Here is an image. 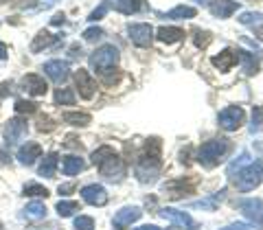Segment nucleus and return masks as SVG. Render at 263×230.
Here are the masks:
<instances>
[{
    "label": "nucleus",
    "mask_w": 263,
    "mask_h": 230,
    "mask_svg": "<svg viewBox=\"0 0 263 230\" xmlns=\"http://www.w3.org/2000/svg\"><path fill=\"white\" fill-rule=\"evenodd\" d=\"M117 151H114V147L110 145H103V147H99V149L92 151V156H90V160H92V164H101L103 160H108L110 156H114Z\"/></svg>",
    "instance_id": "nucleus-34"
},
{
    "label": "nucleus",
    "mask_w": 263,
    "mask_h": 230,
    "mask_svg": "<svg viewBox=\"0 0 263 230\" xmlns=\"http://www.w3.org/2000/svg\"><path fill=\"white\" fill-rule=\"evenodd\" d=\"M119 48L117 46H112V44H103V46H99L97 51L90 55V66L97 70V72H101V75H105L108 70H112L114 66L119 64Z\"/></svg>",
    "instance_id": "nucleus-4"
},
{
    "label": "nucleus",
    "mask_w": 263,
    "mask_h": 230,
    "mask_svg": "<svg viewBox=\"0 0 263 230\" xmlns=\"http://www.w3.org/2000/svg\"><path fill=\"white\" fill-rule=\"evenodd\" d=\"M9 94H11V84H9V81L0 84V97H9Z\"/></svg>",
    "instance_id": "nucleus-44"
},
{
    "label": "nucleus",
    "mask_w": 263,
    "mask_h": 230,
    "mask_svg": "<svg viewBox=\"0 0 263 230\" xmlns=\"http://www.w3.org/2000/svg\"><path fill=\"white\" fill-rule=\"evenodd\" d=\"M193 3H197V5H209V0H193Z\"/></svg>",
    "instance_id": "nucleus-52"
},
{
    "label": "nucleus",
    "mask_w": 263,
    "mask_h": 230,
    "mask_svg": "<svg viewBox=\"0 0 263 230\" xmlns=\"http://www.w3.org/2000/svg\"><path fill=\"white\" fill-rule=\"evenodd\" d=\"M127 35L136 46H143V48L154 42V29L149 27V24H143V22L127 24Z\"/></svg>",
    "instance_id": "nucleus-10"
},
{
    "label": "nucleus",
    "mask_w": 263,
    "mask_h": 230,
    "mask_svg": "<svg viewBox=\"0 0 263 230\" xmlns=\"http://www.w3.org/2000/svg\"><path fill=\"white\" fill-rule=\"evenodd\" d=\"M228 151H230V141H226V138H213V141H206L200 145V149H197V162L204 169H213L226 158Z\"/></svg>",
    "instance_id": "nucleus-2"
},
{
    "label": "nucleus",
    "mask_w": 263,
    "mask_h": 230,
    "mask_svg": "<svg viewBox=\"0 0 263 230\" xmlns=\"http://www.w3.org/2000/svg\"><path fill=\"white\" fill-rule=\"evenodd\" d=\"M68 125H75V127H86L92 123V117H90L88 112H64L62 117Z\"/></svg>",
    "instance_id": "nucleus-25"
},
{
    "label": "nucleus",
    "mask_w": 263,
    "mask_h": 230,
    "mask_svg": "<svg viewBox=\"0 0 263 230\" xmlns=\"http://www.w3.org/2000/svg\"><path fill=\"white\" fill-rule=\"evenodd\" d=\"M75 84L79 88V94L84 97V99H92L95 97V90H97V81L90 77V72L84 70V68H79L75 72Z\"/></svg>",
    "instance_id": "nucleus-15"
},
{
    "label": "nucleus",
    "mask_w": 263,
    "mask_h": 230,
    "mask_svg": "<svg viewBox=\"0 0 263 230\" xmlns=\"http://www.w3.org/2000/svg\"><path fill=\"white\" fill-rule=\"evenodd\" d=\"M108 11H110V5H108V3H101V5H99L92 13L88 15V20H90V22H97V20H101V18H103V15L108 13Z\"/></svg>",
    "instance_id": "nucleus-41"
},
{
    "label": "nucleus",
    "mask_w": 263,
    "mask_h": 230,
    "mask_svg": "<svg viewBox=\"0 0 263 230\" xmlns=\"http://www.w3.org/2000/svg\"><path fill=\"white\" fill-rule=\"evenodd\" d=\"M15 112L18 114H35L37 112V103L27 101V99H18V101H15Z\"/></svg>",
    "instance_id": "nucleus-36"
},
{
    "label": "nucleus",
    "mask_w": 263,
    "mask_h": 230,
    "mask_svg": "<svg viewBox=\"0 0 263 230\" xmlns=\"http://www.w3.org/2000/svg\"><path fill=\"white\" fill-rule=\"evenodd\" d=\"M193 42H195V46L197 48H206L209 44H211V33L209 31H200V29H195L193 31Z\"/></svg>",
    "instance_id": "nucleus-38"
},
{
    "label": "nucleus",
    "mask_w": 263,
    "mask_h": 230,
    "mask_svg": "<svg viewBox=\"0 0 263 230\" xmlns=\"http://www.w3.org/2000/svg\"><path fill=\"white\" fill-rule=\"evenodd\" d=\"M160 141L158 138H149L145 143V149L143 154L138 156V162H136V178L141 180L143 184L147 182H154L156 176L160 174Z\"/></svg>",
    "instance_id": "nucleus-1"
},
{
    "label": "nucleus",
    "mask_w": 263,
    "mask_h": 230,
    "mask_svg": "<svg viewBox=\"0 0 263 230\" xmlns=\"http://www.w3.org/2000/svg\"><path fill=\"white\" fill-rule=\"evenodd\" d=\"M243 119H246V114L241 108H237V105H230V108H224L219 112V117H217V123H219V127L221 129H226V131H235V129H239L243 125Z\"/></svg>",
    "instance_id": "nucleus-7"
},
{
    "label": "nucleus",
    "mask_w": 263,
    "mask_h": 230,
    "mask_svg": "<svg viewBox=\"0 0 263 230\" xmlns=\"http://www.w3.org/2000/svg\"><path fill=\"white\" fill-rule=\"evenodd\" d=\"M72 188H75V184H64V186H60V195H62V193H64V195H66V193H70Z\"/></svg>",
    "instance_id": "nucleus-48"
},
{
    "label": "nucleus",
    "mask_w": 263,
    "mask_h": 230,
    "mask_svg": "<svg viewBox=\"0 0 263 230\" xmlns=\"http://www.w3.org/2000/svg\"><path fill=\"white\" fill-rule=\"evenodd\" d=\"M9 160H11V158H7V154H5V151H0V162H3V164H7Z\"/></svg>",
    "instance_id": "nucleus-50"
},
{
    "label": "nucleus",
    "mask_w": 263,
    "mask_h": 230,
    "mask_svg": "<svg viewBox=\"0 0 263 230\" xmlns=\"http://www.w3.org/2000/svg\"><path fill=\"white\" fill-rule=\"evenodd\" d=\"M114 9L119 13H125V15H132V13H138L145 9V0H123V3L114 5Z\"/></svg>",
    "instance_id": "nucleus-29"
},
{
    "label": "nucleus",
    "mask_w": 263,
    "mask_h": 230,
    "mask_svg": "<svg viewBox=\"0 0 263 230\" xmlns=\"http://www.w3.org/2000/svg\"><path fill=\"white\" fill-rule=\"evenodd\" d=\"M160 217H164L171 224H176L180 228H186V230H200L197 221L189 215L184 210H178V208H160Z\"/></svg>",
    "instance_id": "nucleus-9"
},
{
    "label": "nucleus",
    "mask_w": 263,
    "mask_h": 230,
    "mask_svg": "<svg viewBox=\"0 0 263 230\" xmlns=\"http://www.w3.org/2000/svg\"><path fill=\"white\" fill-rule=\"evenodd\" d=\"M66 147H79L77 138H75V136H68V138H66Z\"/></svg>",
    "instance_id": "nucleus-47"
},
{
    "label": "nucleus",
    "mask_w": 263,
    "mask_h": 230,
    "mask_svg": "<svg viewBox=\"0 0 263 230\" xmlns=\"http://www.w3.org/2000/svg\"><path fill=\"white\" fill-rule=\"evenodd\" d=\"M209 9L215 18H230L239 9V3H235V0H213V3H209Z\"/></svg>",
    "instance_id": "nucleus-17"
},
{
    "label": "nucleus",
    "mask_w": 263,
    "mask_h": 230,
    "mask_svg": "<svg viewBox=\"0 0 263 230\" xmlns=\"http://www.w3.org/2000/svg\"><path fill=\"white\" fill-rule=\"evenodd\" d=\"M86 40V42H97V40H101L103 37V29L101 27H90L84 31V35H81Z\"/></svg>",
    "instance_id": "nucleus-40"
},
{
    "label": "nucleus",
    "mask_w": 263,
    "mask_h": 230,
    "mask_svg": "<svg viewBox=\"0 0 263 230\" xmlns=\"http://www.w3.org/2000/svg\"><path fill=\"white\" fill-rule=\"evenodd\" d=\"M57 162H60V156H57V154L44 156V160H42V164H40L37 174L42 176V178H53L55 171H57Z\"/></svg>",
    "instance_id": "nucleus-24"
},
{
    "label": "nucleus",
    "mask_w": 263,
    "mask_h": 230,
    "mask_svg": "<svg viewBox=\"0 0 263 230\" xmlns=\"http://www.w3.org/2000/svg\"><path fill=\"white\" fill-rule=\"evenodd\" d=\"M3 136H5V141L9 143V145H15V143H20L24 136H27V121H22V119H9L7 121V125L3 129Z\"/></svg>",
    "instance_id": "nucleus-11"
},
{
    "label": "nucleus",
    "mask_w": 263,
    "mask_h": 230,
    "mask_svg": "<svg viewBox=\"0 0 263 230\" xmlns=\"http://www.w3.org/2000/svg\"><path fill=\"white\" fill-rule=\"evenodd\" d=\"M7 53H9V48L5 42H0V60H7Z\"/></svg>",
    "instance_id": "nucleus-46"
},
{
    "label": "nucleus",
    "mask_w": 263,
    "mask_h": 230,
    "mask_svg": "<svg viewBox=\"0 0 263 230\" xmlns=\"http://www.w3.org/2000/svg\"><path fill=\"white\" fill-rule=\"evenodd\" d=\"M44 72L46 77L55 81V84H62V81L68 79V72H70V66L68 62H62V60H51L44 64Z\"/></svg>",
    "instance_id": "nucleus-13"
},
{
    "label": "nucleus",
    "mask_w": 263,
    "mask_h": 230,
    "mask_svg": "<svg viewBox=\"0 0 263 230\" xmlns=\"http://www.w3.org/2000/svg\"><path fill=\"white\" fill-rule=\"evenodd\" d=\"M86 169V162L81 156H64L62 158V171L66 176H77Z\"/></svg>",
    "instance_id": "nucleus-21"
},
{
    "label": "nucleus",
    "mask_w": 263,
    "mask_h": 230,
    "mask_svg": "<svg viewBox=\"0 0 263 230\" xmlns=\"http://www.w3.org/2000/svg\"><path fill=\"white\" fill-rule=\"evenodd\" d=\"M55 42V35H51L48 31H40L35 37H33V42H31V53H40V51H44V48H48Z\"/></svg>",
    "instance_id": "nucleus-26"
},
{
    "label": "nucleus",
    "mask_w": 263,
    "mask_h": 230,
    "mask_svg": "<svg viewBox=\"0 0 263 230\" xmlns=\"http://www.w3.org/2000/svg\"><path fill=\"white\" fill-rule=\"evenodd\" d=\"M143 217L141 206H123L119 213H114V226L117 228H129L134 221H138Z\"/></svg>",
    "instance_id": "nucleus-14"
},
{
    "label": "nucleus",
    "mask_w": 263,
    "mask_h": 230,
    "mask_svg": "<svg viewBox=\"0 0 263 230\" xmlns=\"http://www.w3.org/2000/svg\"><path fill=\"white\" fill-rule=\"evenodd\" d=\"M263 129V108L257 105V108L252 110V125H250V131L252 134H257V131Z\"/></svg>",
    "instance_id": "nucleus-37"
},
{
    "label": "nucleus",
    "mask_w": 263,
    "mask_h": 230,
    "mask_svg": "<svg viewBox=\"0 0 263 230\" xmlns=\"http://www.w3.org/2000/svg\"><path fill=\"white\" fill-rule=\"evenodd\" d=\"M162 191L167 193L171 200H182L184 195L195 193V180L191 178H178V180H169L162 184Z\"/></svg>",
    "instance_id": "nucleus-6"
},
{
    "label": "nucleus",
    "mask_w": 263,
    "mask_h": 230,
    "mask_svg": "<svg viewBox=\"0 0 263 230\" xmlns=\"http://www.w3.org/2000/svg\"><path fill=\"white\" fill-rule=\"evenodd\" d=\"M5 3H9V0H0V5H5Z\"/></svg>",
    "instance_id": "nucleus-53"
},
{
    "label": "nucleus",
    "mask_w": 263,
    "mask_h": 230,
    "mask_svg": "<svg viewBox=\"0 0 263 230\" xmlns=\"http://www.w3.org/2000/svg\"><path fill=\"white\" fill-rule=\"evenodd\" d=\"M239 24L259 31V35L263 37V13H259V11H243L239 15Z\"/></svg>",
    "instance_id": "nucleus-23"
},
{
    "label": "nucleus",
    "mask_w": 263,
    "mask_h": 230,
    "mask_svg": "<svg viewBox=\"0 0 263 230\" xmlns=\"http://www.w3.org/2000/svg\"><path fill=\"white\" fill-rule=\"evenodd\" d=\"M55 210L60 213V217H70L75 215V213H79V202H72V200H60L57 202Z\"/></svg>",
    "instance_id": "nucleus-31"
},
{
    "label": "nucleus",
    "mask_w": 263,
    "mask_h": 230,
    "mask_svg": "<svg viewBox=\"0 0 263 230\" xmlns=\"http://www.w3.org/2000/svg\"><path fill=\"white\" fill-rule=\"evenodd\" d=\"M24 217L27 219H44L46 217V206L42 202H31L24 208Z\"/></svg>",
    "instance_id": "nucleus-30"
},
{
    "label": "nucleus",
    "mask_w": 263,
    "mask_h": 230,
    "mask_svg": "<svg viewBox=\"0 0 263 230\" xmlns=\"http://www.w3.org/2000/svg\"><path fill=\"white\" fill-rule=\"evenodd\" d=\"M24 195H29V197H46L48 188L42 186V184H37V182H29L27 186H24Z\"/></svg>",
    "instance_id": "nucleus-35"
},
{
    "label": "nucleus",
    "mask_w": 263,
    "mask_h": 230,
    "mask_svg": "<svg viewBox=\"0 0 263 230\" xmlns=\"http://www.w3.org/2000/svg\"><path fill=\"white\" fill-rule=\"evenodd\" d=\"M226 197V188H219L217 193H213L209 197H204V200H197V202H191L189 206L191 208H202V210H215L221 202H224Z\"/></svg>",
    "instance_id": "nucleus-20"
},
{
    "label": "nucleus",
    "mask_w": 263,
    "mask_h": 230,
    "mask_svg": "<svg viewBox=\"0 0 263 230\" xmlns=\"http://www.w3.org/2000/svg\"><path fill=\"white\" fill-rule=\"evenodd\" d=\"M55 3V0H42V3H40V7H42V9H46V7H51Z\"/></svg>",
    "instance_id": "nucleus-49"
},
{
    "label": "nucleus",
    "mask_w": 263,
    "mask_h": 230,
    "mask_svg": "<svg viewBox=\"0 0 263 230\" xmlns=\"http://www.w3.org/2000/svg\"><path fill=\"white\" fill-rule=\"evenodd\" d=\"M235 208L243 213V217L250 221L252 228L263 230V200H259V197H243V200L235 202Z\"/></svg>",
    "instance_id": "nucleus-5"
},
{
    "label": "nucleus",
    "mask_w": 263,
    "mask_h": 230,
    "mask_svg": "<svg viewBox=\"0 0 263 230\" xmlns=\"http://www.w3.org/2000/svg\"><path fill=\"white\" fill-rule=\"evenodd\" d=\"M261 180H263V160H254L233 178V182L237 186V191L248 193L261 184Z\"/></svg>",
    "instance_id": "nucleus-3"
},
{
    "label": "nucleus",
    "mask_w": 263,
    "mask_h": 230,
    "mask_svg": "<svg viewBox=\"0 0 263 230\" xmlns=\"http://www.w3.org/2000/svg\"><path fill=\"white\" fill-rule=\"evenodd\" d=\"M237 55H239V60H243V72H246V75H254V72L259 70V60H254L252 53L239 51Z\"/></svg>",
    "instance_id": "nucleus-32"
},
{
    "label": "nucleus",
    "mask_w": 263,
    "mask_h": 230,
    "mask_svg": "<svg viewBox=\"0 0 263 230\" xmlns=\"http://www.w3.org/2000/svg\"><path fill=\"white\" fill-rule=\"evenodd\" d=\"M252 160H250V151H241L239 154V158H235L233 162H230L228 164V169H226V174H228V178L230 180H233L237 174H239V171L243 169V167H248V164H250Z\"/></svg>",
    "instance_id": "nucleus-28"
},
{
    "label": "nucleus",
    "mask_w": 263,
    "mask_h": 230,
    "mask_svg": "<svg viewBox=\"0 0 263 230\" xmlns=\"http://www.w3.org/2000/svg\"><path fill=\"white\" fill-rule=\"evenodd\" d=\"M136 230H160L158 226H141V228H136Z\"/></svg>",
    "instance_id": "nucleus-51"
},
{
    "label": "nucleus",
    "mask_w": 263,
    "mask_h": 230,
    "mask_svg": "<svg viewBox=\"0 0 263 230\" xmlns=\"http://www.w3.org/2000/svg\"><path fill=\"white\" fill-rule=\"evenodd\" d=\"M99 167V174H101L103 178H108V180H112V182H119V180H123L125 178V162H123L117 154L114 156H110L108 160H103L101 164H97Z\"/></svg>",
    "instance_id": "nucleus-8"
},
{
    "label": "nucleus",
    "mask_w": 263,
    "mask_h": 230,
    "mask_svg": "<svg viewBox=\"0 0 263 230\" xmlns=\"http://www.w3.org/2000/svg\"><path fill=\"white\" fill-rule=\"evenodd\" d=\"M81 197L90 206H105L108 204V191L101 184H88L81 188Z\"/></svg>",
    "instance_id": "nucleus-12"
},
{
    "label": "nucleus",
    "mask_w": 263,
    "mask_h": 230,
    "mask_svg": "<svg viewBox=\"0 0 263 230\" xmlns=\"http://www.w3.org/2000/svg\"><path fill=\"white\" fill-rule=\"evenodd\" d=\"M221 230H252L250 224H243V221H237V224H230L226 228H221Z\"/></svg>",
    "instance_id": "nucleus-43"
},
{
    "label": "nucleus",
    "mask_w": 263,
    "mask_h": 230,
    "mask_svg": "<svg viewBox=\"0 0 263 230\" xmlns=\"http://www.w3.org/2000/svg\"><path fill=\"white\" fill-rule=\"evenodd\" d=\"M75 101H77V97H75V92H72L70 88L55 90V103H60V105H75Z\"/></svg>",
    "instance_id": "nucleus-33"
},
{
    "label": "nucleus",
    "mask_w": 263,
    "mask_h": 230,
    "mask_svg": "<svg viewBox=\"0 0 263 230\" xmlns=\"http://www.w3.org/2000/svg\"><path fill=\"white\" fill-rule=\"evenodd\" d=\"M37 129L40 131H53L55 129V121L48 117V114H44V117L37 119Z\"/></svg>",
    "instance_id": "nucleus-42"
},
{
    "label": "nucleus",
    "mask_w": 263,
    "mask_h": 230,
    "mask_svg": "<svg viewBox=\"0 0 263 230\" xmlns=\"http://www.w3.org/2000/svg\"><path fill=\"white\" fill-rule=\"evenodd\" d=\"M51 24H53V27H60V24H64V13H55Z\"/></svg>",
    "instance_id": "nucleus-45"
},
{
    "label": "nucleus",
    "mask_w": 263,
    "mask_h": 230,
    "mask_svg": "<svg viewBox=\"0 0 263 230\" xmlns=\"http://www.w3.org/2000/svg\"><path fill=\"white\" fill-rule=\"evenodd\" d=\"M40 156H42V147L37 143H27L18 149V160L24 164V167H31L35 160H40Z\"/></svg>",
    "instance_id": "nucleus-18"
},
{
    "label": "nucleus",
    "mask_w": 263,
    "mask_h": 230,
    "mask_svg": "<svg viewBox=\"0 0 263 230\" xmlns=\"http://www.w3.org/2000/svg\"><path fill=\"white\" fill-rule=\"evenodd\" d=\"M20 86L27 90L31 97H44L46 90H48L44 77H40V75H24L22 81H20Z\"/></svg>",
    "instance_id": "nucleus-16"
},
{
    "label": "nucleus",
    "mask_w": 263,
    "mask_h": 230,
    "mask_svg": "<svg viewBox=\"0 0 263 230\" xmlns=\"http://www.w3.org/2000/svg\"><path fill=\"white\" fill-rule=\"evenodd\" d=\"M197 9L195 7H189V5H178L174 7L169 13H160L162 18H169V20H180V18H195Z\"/></svg>",
    "instance_id": "nucleus-27"
},
{
    "label": "nucleus",
    "mask_w": 263,
    "mask_h": 230,
    "mask_svg": "<svg viewBox=\"0 0 263 230\" xmlns=\"http://www.w3.org/2000/svg\"><path fill=\"white\" fill-rule=\"evenodd\" d=\"M156 37L164 44H176L184 37V31L180 27H160L158 31H156Z\"/></svg>",
    "instance_id": "nucleus-22"
},
{
    "label": "nucleus",
    "mask_w": 263,
    "mask_h": 230,
    "mask_svg": "<svg viewBox=\"0 0 263 230\" xmlns=\"http://www.w3.org/2000/svg\"><path fill=\"white\" fill-rule=\"evenodd\" d=\"M237 62H239V55H237L233 48H226V51H221L219 55L213 57V66H215V68H219L221 72H228Z\"/></svg>",
    "instance_id": "nucleus-19"
},
{
    "label": "nucleus",
    "mask_w": 263,
    "mask_h": 230,
    "mask_svg": "<svg viewBox=\"0 0 263 230\" xmlns=\"http://www.w3.org/2000/svg\"><path fill=\"white\" fill-rule=\"evenodd\" d=\"M75 230H95V219L88 215H79L75 219Z\"/></svg>",
    "instance_id": "nucleus-39"
}]
</instances>
